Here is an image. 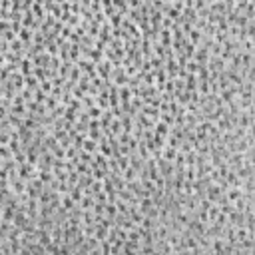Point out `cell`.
I'll return each mask as SVG.
<instances>
[{
  "instance_id": "cell-7",
  "label": "cell",
  "mask_w": 255,
  "mask_h": 255,
  "mask_svg": "<svg viewBox=\"0 0 255 255\" xmlns=\"http://www.w3.org/2000/svg\"><path fill=\"white\" fill-rule=\"evenodd\" d=\"M86 150H94V142H92V140L86 142Z\"/></svg>"
},
{
  "instance_id": "cell-6",
  "label": "cell",
  "mask_w": 255,
  "mask_h": 255,
  "mask_svg": "<svg viewBox=\"0 0 255 255\" xmlns=\"http://www.w3.org/2000/svg\"><path fill=\"white\" fill-rule=\"evenodd\" d=\"M90 114H92V116H96V118H98V116H100V108H92V110H90Z\"/></svg>"
},
{
  "instance_id": "cell-2",
  "label": "cell",
  "mask_w": 255,
  "mask_h": 255,
  "mask_svg": "<svg viewBox=\"0 0 255 255\" xmlns=\"http://www.w3.org/2000/svg\"><path fill=\"white\" fill-rule=\"evenodd\" d=\"M158 130H156V134H158V136H160V134H162V136H164V134H168V126H166V124H158Z\"/></svg>"
},
{
  "instance_id": "cell-5",
  "label": "cell",
  "mask_w": 255,
  "mask_h": 255,
  "mask_svg": "<svg viewBox=\"0 0 255 255\" xmlns=\"http://www.w3.org/2000/svg\"><path fill=\"white\" fill-rule=\"evenodd\" d=\"M22 72H24V74L30 72V64H28V62H22Z\"/></svg>"
},
{
  "instance_id": "cell-3",
  "label": "cell",
  "mask_w": 255,
  "mask_h": 255,
  "mask_svg": "<svg viewBox=\"0 0 255 255\" xmlns=\"http://www.w3.org/2000/svg\"><path fill=\"white\" fill-rule=\"evenodd\" d=\"M120 94H122V100H130V90H127V88H124Z\"/></svg>"
},
{
  "instance_id": "cell-1",
  "label": "cell",
  "mask_w": 255,
  "mask_h": 255,
  "mask_svg": "<svg viewBox=\"0 0 255 255\" xmlns=\"http://www.w3.org/2000/svg\"><path fill=\"white\" fill-rule=\"evenodd\" d=\"M239 197H241V193H239V189H237V187L229 189V193H227V199H231V201H237Z\"/></svg>"
},
{
  "instance_id": "cell-4",
  "label": "cell",
  "mask_w": 255,
  "mask_h": 255,
  "mask_svg": "<svg viewBox=\"0 0 255 255\" xmlns=\"http://www.w3.org/2000/svg\"><path fill=\"white\" fill-rule=\"evenodd\" d=\"M64 205H66V207L70 209V207L74 205V199H70V197H64Z\"/></svg>"
}]
</instances>
